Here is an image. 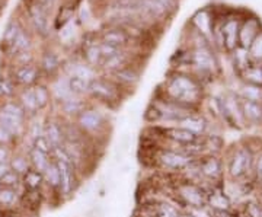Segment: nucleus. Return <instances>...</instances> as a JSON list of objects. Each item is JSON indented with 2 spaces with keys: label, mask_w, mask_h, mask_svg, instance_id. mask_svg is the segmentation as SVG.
Listing matches in <instances>:
<instances>
[{
  "label": "nucleus",
  "mask_w": 262,
  "mask_h": 217,
  "mask_svg": "<svg viewBox=\"0 0 262 217\" xmlns=\"http://www.w3.org/2000/svg\"><path fill=\"white\" fill-rule=\"evenodd\" d=\"M165 94L166 99L187 108L195 109L203 99V86L198 79L184 73H176L167 79Z\"/></svg>",
  "instance_id": "f257e3e1"
},
{
  "label": "nucleus",
  "mask_w": 262,
  "mask_h": 217,
  "mask_svg": "<svg viewBox=\"0 0 262 217\" xmlns=\"http://www.w3.org/2000/svg\"><path fill=\"white\" fill-rule=\"evenodd\" d=\"M190 64L194 66L198 76L213 77L218 70V61L211 47H195L190 53Z\"/></svg>",
  "instance_id": "f03ea898"
},
{
  "label": "nucleus",
  "mask_w": 262,
  "mask_h": 217,
  "mask_svg": "<svg viewBox=\"0 0 262 217\" xmlns=\"http://www.w3.org/2000/svg\"><path fill=\"white\" fill-rule=\"evenodd\" d=\"M119 92H121V86H118L112 79L106 80V79H99L96 77L95 80L91 82L89 86V95L102 102L106 105H114L119 102Z\"/></svg>",
  "instance_id": "7ed1b4c3"
},
{
  "label": "nucleus",
  "mask_w": 262,
  "mask_h": 217,
  "mask_svg": "<svg viewBox=\"0 0 262 217\" xmlns=\"http://www.w3.org/2000/svg\"><path fill=\"white\" fill-rule=\"evenodd\" d=\"M181 203L187 209H197L207 206V191L192 181H185L176 188Z\"/></svg>",
  "instance_id": "20e7f679"
},
{
  "label": "nucleus",
  "mask_w": 262,
  "mask_h": 217,
  "mask_svg": "<svg viewBox=\"0 0 262 217\" xmlns=\"http://www.w3.org/2000/svg\"><path fill=\"white\" fill-rule=\"evenodd\" d=\"M252 165H254V155L251 149L246 146H240L235 149V152L232 153L227 170L233 179H240L251 170Z\"/></svg>",
  "instance_id": "39448f33"
},
{
  "label": "nucleus",
  "mask_w": 262,
  "mask_h": 217,
  "mask_svg": "<svg viewBox=\"0 0 262 217\" xmlns=\"http://www.w3.org/2000/svg\"><path fill=\"white\" fill-rule=\"evenodd\" d=\"M220 101H221V118L233 128H243L245 120L242 115L239 96L233 94H227L221 96Z\"/></svg>",
  "instance_id": "423d86ee"
},
{
  "label": "nucleus",
  "mask_w": 262,
  "mask_h": 217,
  "mask_svg": "<svg viewBox=\"0 0 262 217\" xmlns=\"http://www.w3.org/2000/svg\"><path fill=\"white\" fill-rule=\"evenodd\" d=\"M57 163L58 170H60V188L58 193L61 197H70L76 187H77V175H76V166L70 161H58L52 159Z\"/></svg>",
  "instance_id": "0eeeda50"
},
{
  "label": "nucleus",
  "mask_w": 262,
  "mask_h": 217,
  "mask_svg": "<svg viewBox=\"0 0 262 217\" xmlns=\"http://www.w3.org/2000/svg\"><path fill=\"white\" fill-rule=\"evenodd\" d=\"M262 32V22L260 18L251 15L240 22V29H239V47L249 50L255 38Z\"/></svg>",
  "instance_id": "6e6552de"
},
{
  "label": "nucleus",
  "mask_w": 262,
  "mask_h": 217,
  "mask_svg": "<svg viewBox=\"0 0 262 217\" xmlns=\"http://www.w3.org/2000/svg\"><path fill=\"white\" fill-rule=\"evenodd\" d=\"M195 159L197 158H192V156L184 153L182 150H172V149H163L157 155V161L160 162V165L165 166L166 169H172V170L185 169Z\"/></svg>",
  "instance_id": "1a4fd4ad"
},
{
  "label": "nucleus",
  "mask_w": 262,
  "mask_h": 217,
  "mask_svg": "<svg viewBox=\"0 0 262 217\" xmlns=\"http://www.w3.org/2000/svg\"><path fill=\"white\" fill-rule=\"evenodd\" d=\"M77 127L88 134L99 133L105 127L104 115L98 109L86 108L77 117Z\"/></svg>",
  "instance_id": "9d476101"
},
{
  "label": "nucleus",
  "mask_w": 262,
  "mask_h": 217,
  "mask_svg": "<svg viewBox=\"0 0 262 217\" xmlns=\"http://www.w3.org/2000/svg\"><path fill=\"white\" fill-rule=\"evenodd\" d=\"M40 74H41V70L34 66L32 63L31 64H24V66H18L13 72V80L16 85L19 86H24V88H32L37 85L38 79H40Z\"/></svg>",
  "instance_id": "9b49d317"
},
{
  "label": "nucleus",
  "mask_w": 262,
  "mask_h": 217,
  "mask_svg": "<svg viewBox=\"0 0 262 217\" xmlns=\"http://www.w3.org/2000/svg\"><path fill=\"white\" fill-rule=\"evenodd\" d=\"M29 18H31V22L35 28V31L46 37L48 35L50 32V24H48V15H47V10H46V6L41 3V1H37V3H32L29 6Z\"/></svg>",
  "instance_id": "f8f14e48"
},
{
  "label": "nucleus",
  "mask_w": 262,
  "mask_h": 217,
  "mask_svg": "<svg viewBox=\"0 0 262 217\" xmlns=\"http://www.w3.org/2000/svg\"><path fill=\"white\" fill-rule=\"evenodd\" d=\"M197 165L200 169V175L213 182L221 178V162L217 156L210 155L204 158H197Z\"/></svg>",
  "instance_id": "ddd939ff"
},
{
  "label": "nucleus",
  "mask_w": 262,
  "mask_h": 217,
  "mask_svg": "<svg viewBox=\"0 0 262 217\" xmlns=\"http://www.w3.org/2000/svg\"><path fill=\"white\" fill-rule=\"evenodd\" d=\"M130 41H131V35L125 28L114 26L104 31L102 34V43L118 50H124V47L128 46Z\"/></svg>",
  "instance_id": "4468645a"
},
{
  "label": "nucleus",
  "mask_w": 262,
  "mask_h": 217,
  "mask_svg": "<svg viewBox=\"0 0 262 217\" xmlns=\"http://www.w3.org/2000/svg\"><path fill=\"white\" fill-rule=\"evenodd\" d=\"M192 24L197 28V32L201 34L210 44H213V31H214V15L210 13L209 9H203L195 13Z\"/></svg>",
  "instance_id": "2eb2a0df"
},
{
  "label": "nucleus",
  "mask_w": 262,
  "mask_h": 217,
  "mask_svg": "<svg viewBox=\"0 0 262 217\" xmlns=\"http://www.w3.org/2000/svg\"><path fill=\"white\" fill-rule=\"evenodd\" d=\"M111 74H112V80L121 88H124V86L134 88L140 82V72L130 64L112 72Z\"/></svg>",
  "instance_id": "dca6fc26"
},
{
  "label": "nucleus",
  "mask_w": 262,
  "mask_h": 217,
  "mask_svg": "<svg viewBox=\"0 0 262 217\" xmlns=\"http://www.w3.org/2000/svg\"><path fill=\"white\" fill-rule=\"evenodd\" d=\"M162 136L179 146H184V145H188V143H194L200 136H195L194 133L182 128V127H166V128H157Z\"/></svg>",
  "instance_id": "f3484780"
},
{
  "label": "nucleus",
  "mask_w": 262,
  "mask_h": 217,
  "mask_svg": "<svg viewBox=\"0 0 262 217\" xmlns=\"http://www.w3.org/2000/svg\"><path fill=\"white\" fill-rule=\"evenodd\" d=\"M240 108H242V115H243L245 124H251V125H260V124H262L261 102H252V101L240 99Z\"/></svg>",
  "instance_id": "a211bd4d"
},
{
  "label": "nucleus",
  "mask_w": 262,
  "mask_h": 217,
  "mask_svg": "<svg viewBox=\"0 0 262 217\" xmlns=\"http://www.w3.org/2000/svg\"><path fill=\"white\" fill-rule=\"evenodd\" d=\"M44 136L47 137V140L50 142V145L54 147H60L64 146L66 142V136H64V127L63 124H60L55 120H50L46 122L44 125Z\"/></svg>",
  "instance_id": "6ab92c4d"
},
{
  "label": "nucleus",
  "mask_w": 262,
  "mask_h": 217,
  "mask_svg": "<svg viewBox=\"0 0 262 217\" xmlns=\"http://www.w3.org/2000/svg\"><path fill=\"white\" fill-rule=\"evenodd\" d=\"M0 127H3L12 136H15L16 139H19L25 133V120L13 117L10 114H6V112L0 111Z\"/></svg>",
  "instance_id": "aec40b11"
},
{
  "label": "nucleus",
  "mask_w": 262,
  "mask_h": 217,
  "mask_svg": "<svg viewBox=\"0 0 262 217\" xmlns=\"http://www.w3.org/2000/svg\"><path fill=\"white\" fill-rule=\"evenodd\" d=\"M178 125L185 128V130H188V131H191V133H194L195 136H204L206 131H207V125L209 124H207V120L203 115L194 112L190 117L184 118L181 122H178Z\"/></svg>",
  "instance_id": "412c9836"
},
{
  "label": "nucleus",
  "mask_w": 262,
  "mask_h": 217,
  "mask_svg": "<svg viewBox=\"0 0 262 217\" xmlns=\"http://www.w3.org/2000/svg\"><path fill=\"white\" fill-rule=\"evenodd\" d=\"M18 102H19V105L22 107V109L25 111L26 118H28V117H35V115L40 112V107H38V104H37L35 94H34V88H25V89L19 94Z\"/></svg>",
  "instance_id": "4be33fe9"
},
{
  "label": "nucleus",
  "mask_w": 262,
  "mask_h": 217,
  "mask_svg": "<svg viewBox=\"0 0 262 217\" xmlns=\"http://www.w3.org/2000/svg\"><path fill=\"white\" fill-rule=\"evenodd\" d=\"M83 58H85V63L92 67L101 66L104 61L102 53H101V44H98L95 40L83 43Z\"/></svg>",
  "instance_id": "5701e85b"
},
{
  "label": "nucleus",
  "mask_w": 262,
  "mask_h": 217,
  "mask_svg": "<svg viewBox=\"0 0 262 217\" xmlns=\"http://www.w3.org/2000/svg\"><path fill=\"white\" fill-rule=\"evenodd\" d=\"M31 46H32V41H31V37L28 35V32L25 29L21 28L19 34L16 35V38L13 40V43L10 44V47L7 48V51L10 54H13L15 57L18 54H22V53H28L31 50Z\"/></svg>",
  "instance_id": "b1692460"
},
{
  "label": "nucleus",
  "mask_w": 262,
  "mask_h": 217,
  "mask_svg": "<svg viewBox=\"0 0 262 217\" xmlns=\"http://www.w3.org/2000/svg\"><path fill=\"white\" fill-rule=\"evenodd\" d=\"M207 206H210L211 210L215 212H229L230 200L223 191L213 190L211 193H207Z\"/></svg>",
  "instance_id": "393cba45"
},
{
  "label": "nucleus",
  "mask_w": 262,
  "mask_h": 217,
  "mask_svg": "<svg viewBox=\"0 0 262 217\" xmlns=\"http://www.w3.org/2000/svg\"><path fill=\"white\" fill-rule=\"evenodd\" d=\"M60 108L61 111L66 114V115H69V117H79L85 109H86V104H85V101L80 98V96H70V98H67L66 101H63V102H60Z\"/></svg>",
  "instance_id": "a878e982"
},
{
  "label": "nucleus",
  "mask_w": 262,
  "mask_h": 217,
  "mask_svg": "<svg viewBox=\"0 0 262 217\" xmlns=\"http://www.w3.org/2000/svg\"><path fill=\"white\" fill-rule=\"evenodd\" d=\"M44 173L31 168L24 176H22V187L25 190H41L44 187Z\"/></svg>",
  "instance_id": "bb28decb"
},
{
  "label": "nucleus",
  "mask_w": 262,
  "mask_h": 217,
  "mask_svg": "<svg viewBox=\"0 0 262 217\" xmlns=\"http://www.w3.org/2000/svg\"><path fill=\"white\" fill-rule=\"evenodd\" d=\"M61 67L60 58L54 51H46L41 57V64H40V70L43 73H46L47 76H54Z\"/></svg>",
  "instance_id": "cd10ccee"
},
{
  "label": "nucleus",
  "mask_w": 262,
  "mask_h": 217,
  "mask_svg": "<svg viewBox=\"0 0 262 217\" xmlns=\"http://www.w3.org/2000/svg\"><path fill=\"white\" fill-rule=\"evenodd\" d=\"M41 200H43L41 190H25L24 188V194H21V197H19V203L22 206H25V209H28V210H38L41 206Z\"/></svg>",
  "instance_id": "c85d7f7f"
},
{
  "label": "nucleus",
  "mask_w": 262,
  "mask_h": 217,
  "mask_svg": "<svg viewBox=\"0 0 262 217\" xmlns=\"http://www.w3.org/2000/svg\"><path fill=\"white\" fill-rule=\"evenodd\" d=\"M240 77L243 79L245 83L262 86V63L252 61V63L240 73Z\"/></svg>",
  "instance_id": "c756f323"
},
{
  "label": "nucleus",
  "mask_w": 262,
  "mask_h": 217,
  "mask_svg": "<svg viewBox=\"0 0 262 217\" xmlns=\"http://www.w3.org/2000/svg\"><path fill=\"white\" fill-rule=\"evenodd\" d=\"M67 76H77L82 77L88 82H92L96 79L95 74V69L86 63H73L69 69H67Z\"/></svg>",
  "instance_id": "7c9ffc66"
},
{
  "label": "nucleus",
  "mask_w": 262,
  "mask_h": 217,
  "mask_svg": "<svg viewBox=\"0 0 262 217\" xmlns=\"http://www.w3.org/2000/svg\"><path fill=\"white\" fill-rule=\"evenodd\" d=\"M26 156H28V159H29L31 168H34V169H37V170H40V172H43V173H44V170L48 168V165L51 163V156H50V155H46V153H43V152L34 149V147H29Z\"/></svg>",
  "instance_id": "2f4dec72"
},
{
  "label": "nucleus",
  "mask_w": 262,
  "mask_h": 217,
  "mask_svg": "<svg viewBox=\"0 0 262 217\" xmlns=\"http://www.w3.org/2000/svg\"><path fill=\"white\" fill-rule=\"evenodd\" d=\"M51 94L54 95V98L57 99V102H63L66 101L67 98L73 96L71 91H70V86H69V79L67 76L64 77H58L57 80H54L51 86Z\"/></svg>",
  "instance_id": "473e14b6"
},
{
  "label": "nucleus",
  "mask_w": 262,
  "mask_h": 217,
  "mask_svg": "<svg viewBox=\"0 0 262 217\" xmlns=\"http://www.w3.org/2000/svg\"><path fill=\"white\" fill-rule=\"evenodd\" d=\"M127 64H128L127 53H125L124 50H121V51H118L117 54H114L112 57L104 60L101 66H102V69H104L105 72L112 73V72H115V70H118V69H121V67H124V66H127Z\"/></svg>",
  "instance_id": "72a5a7b5"
},
{
  "label": "nucleus",
  "mask_w": 262,
  "mask_h": 217,
  "mask_svg": "<svg viewBox=\"0 0 262 217\" xmlns=\"http://www.w3.org/2000/svg\"><path fill=\"white\" fill-rule=\"evenodd\" d=\"M232 58H233V66H235V69L238 70L239 74L252 63V58L249 55V51L246 48H242V47H238L232 53Z\"/></svg>",
  "instance_id": "f704fd0d"
},
{
  "label": "nucleus",
  "mask_w": 262,
  "mask_h": 217,
  "mask_svg": "<svg viewBox=\"0 0 262 217\" xmlns=\"http://www.w3.org/2000/svg\"><path fill=\"white\" fill-rule=\"evenodd\" d=\"M238 96L240 99L252 101V102H262V86L251 85V83H243Z\"/></svg>",
  "instance_id": "c9c22d12"
},
{
  "label": "nucleus",
  "mask_w": 262,
  "mask_h": 217,
  "mask_svg": "<svg viewBox=\"0 0 262 217\" xmlns=\"http://www.w3.org/2000/svg\"><path fill=\"white\" fill-rule=\"evenodd\" d=\"M67 79H69L70 91L74 96H83V95L89 94L91 82H88L82 77H77V76H67Z\"/></svg>",
  "instance_id": "e433bc0d"
},
{
  "label": "nucleus",
  "mask_w": 262,
  "mask_h": 217,
  "mask_svg": "<svg viewBox=\"0 0 262 217\" xmlns=\"http://www.w3.org/2000/svg\"><path fill=\"white\" fill-rule=\"evenodd\" d=\"M44 181L50 188L58 191V188H60V170H58L57 163L54 162L52 159L51 163L48 165V168L44 170Z\"/></svg>",
  "instance_id": "4c0bfd02"
},
{
  "label": "nucleus",
  "mask_w": 262,
  "mask_h": 217,
  "mask_svg": "<svg viewBox=\"0 0 262 217\" xmlns=\"http://www.w3.org/2000/svg\"><path fill=\"white\" fill-rule=\"evenodd\" d=\"M9 166L13 172H16L21 176H24L31 169V163H29L28 156H24V155H13L9 161Z\"/></svg>",
  "instance_id": "58836bf2"
},
{
  "label": "nucleus",
  "mask_w": 262,
  "mask_h": 217,
  "mask_svg": "<svg viewBox=\"0 0 262 217\" xmlns=\"http://www.w3.org/2000/svg\"><path fill=\"white\" fill-rule=\"evenodd\" d=\"M21 194L18 190H9V188H1L0 190V209H12L16 203H19Z\"/></svg>",
  "instance_id": "ea45409f"
},
{
  "label": "nucleus",
  "mask_w": 262,
  "mask_h": 217,
  "mask_svg": "<svg viewBox=\"0 0 262 217\" xmlns=\"http://www.w3.org/2000/svg\"><path fill=\"white\" fill-rule=\"evenodd\" d=\"M0 185H1V188L18 190L19 187H22V176L18 175L16 172H13L12 169H9V170L0 178Z\"/></svg>",
  "instance_id": "a19ab883"
},
{
  "label": "nucleus",
  "mask_w": 262,
  "mask_h": 217,
  "mask_svg": "<svg viewBox=\"0 0 262 217\" xmlns=\"http://www.w3.org/2000/svg\"><path fill=\"white\" fill-rule=\"evenodd\" d=\"M19 31H21V25L16 21H12V22L7 24V26H6V29L3 32V37H1V44H3V47L6 50L10 47V44L13 43V40L19 34Z\"/></svg>",
  "instance_id": "79ce46f5"
},
{
  "label": "nucleus",
  "mask_w": 262,
  "mask_h": 217,
  "mask_svg": "<svg viewBox=\"0 0 262 217\" xmlns=\"http://www.w3.org/2000/svg\"><path fill=\"white\" fill-rule=\"evenodd\" d=\"M34 88V94H35V99H37V104L40 107V111H43L44 108L48 107L50 104V91L44 86V85H35L32 86Z\"/></svg>",
  "instance_id": "37998d69"
},
{
  "label": "nucleus",
  "mask_w": 262,
  "mask_h": 217,
  "mask_svg": "<svg viewBox=\"0 0 262 217\" xmlns=\"http://www.w3.org/2000/svg\"><path fill=\"white\" fill-rule=\"evenodd\" d=\"M0 111L6 112V114H10L13 117H18V118H22V120H26V115H25V111L22 109V107L19 105V102H15V101H6L0 105Z\"/></svg>",
  "instance_id": "c03bdc74"
},
{
  "label": "nucleus",
  "mask_w": 262,
  "mask_h": 217,
  "mask_svg": "<svg viewBox=\"0 0 262 217\" xmlns=\"http://www.w3.org/2000/svg\"><path fill=\"white\" fill-rule=\"evenodd\" d=\"M16 83L10 77H0V96L1 98H10L15 94Z\"/></svg>",
  "instance_id": "a18cd8bd"
},
{
  "label": "nucleus",
  "mask_w": 262,
  "mask_h": 217,
  "mask_svg": "<svg viewBox=\"0 0 262 217\" xmlns=\"http://www.w3.org/2000/svg\"><path fill=\"white\" fill-rule=\"evenodd\" d=\"M249 55L252 58V61L255 63H262V32L255 38V41L252 43V46L249 47Z\"/></svg>",
  "instance_id": "49530a36"
},
{
  "label": "nucleus",
  "mask_w": 262,
  "mask_h": 217,
  "mask_svg": "<svg viewBox=\"0 0 262 217\" xmlns=\"http://www.w3.org/2000/svg\"><path fill=\"white\" fill-rule=\"evenodd\" d=\"M31 147H34V149H37V150H40V152H43V153L51 156L52 146L50 145V142L47 140L46 136H40L38 139L32 140V142H31Z\"/></svg>",
  "instance_id": "de8ad7c7"
},
{
  "label": "nucleus",
  "mask_w": 262,
  "mask_h": 217,
  "mask_svg": "<svg viewBox=\"0 0 262 217\" xmlns=\"http://www.w3.org/2000/svg\"><path fill=\"white\" fill-rule=\"evenodd\" d=\"M204 142H206V149H209L211 153H217L221 150L223 147V139L220 136H204Z\"/></svg>",
  "instance_id": "09e8293b"
},
{
  "label": "nucleus",
  "mask_w": 262,
  "mask_h": 217,
  "mask_svg": "<svg viewBox=\"0 0 262 217\" xmlns=\"http://www.w3.org/2000/svg\"><path fill=\"white\" fill-rule=\"evenodd\" d=\"M28 134L31 137V142L38 139L40 136H44V125L41 121H34L32 124H29V128H28Z\"/></svg>",
  "instance_id": "8fccbe9b"
},
{
  "label": "nucleus",
  "mask_w": 262,
  "mask_h": 217,
  "mask_svg": "<svg viewBox=\"0 0 262 217\" xmlns=\"http://www.w3.org/2000/svg\"><path fill=\"white\" fill-rule=\"evenodd\" d=\"M144 120L147 121V122H159V121H162V114H160V111L156 107V104H153V105H150L149 108L146 109V112H144Z\"/></svg>",
  "instance_id": "3c124183"
},
{
  "label": "nucleus",
  "mask_w": 262,
  "mask_h": 217,
  "mask_svg": "<svg viewBox=\"0 0 262 217\" xmlns=\"http://www.w3.org/2000/svg\"><path fill=\"white\" fill-rule=\"evenodd\" d=\"M16 137L12 136L7 130H4L3 127H0V146H6V147H12L16 143Z\"/></svg>",
  "instance_id": "603ef678"
},
{
  "label": "nucleus",
  "mask_w": 262,
  "mask_h": 217,
  "mask_svg": "<svg viewBox=\"0 0 262 217\" xmlns=\"http://www.w3.org/2000/svg\"><path fill=\"white\" fill-rule=\"evenodd\" d=\"M187 213L191 217H213V213L207 212L206 207H197V209H187Z\"/></svg>",
  "instance_id": "864d4df0"
},
{
  "label": "nucleus",
  "mask_w": 262,
  "mask_h": 217,
  "mask_svg": "<svg viewBox=\"0 0 262 217\" xmlns=\"http://www.w3.org/2000/svg\"><path fill=\"white\" fill-rule=\"evenodd\" d=\"M254 166H255V176L257 179L262 182V152L257 156L255 162H254Z\"/></svg>",
  "instance_id": "5fc2aeb1"
},
{
  "label": "nucleus",
  "mask_w": 262,
  "mask_h": 217,
  "mask_svg": "<svg viewBox=\"0 0 262 217\" xmlns=\"http://www.w3.org/2000/svg\"><path fill=\"white\" fill-rule=\"evenodd\" d=\"M157 1L163 6V9H165L167 13L173 12V10L176 9V4H178V0H157Z\"/></svg>",
  "instance_id": "6e6d98bb"
},
{
  "label": "nucleus",
  "mask_w": 262,
  "mask_h": 217,
  "mask_svg": "<svg viewBox=\"0 0 262 217\" xmlns=\"http://www.w3.org/2000/svg\"><path fill=\"white\" fill-rule=\"evenodd\" d=\"M246 210H248V216L249 217H261L262 215V209L258 204H249L246 207Z\"/></svg>",
  "instance_id": "4d7b16f0"
},
{
  "label": "nucleus",
  "mask_w": 262,
  "mask_h": 217,
  "mask_svg": "<svg viewBox=\"0 0 262 217\" xmlns=\"http://www.w3.org/2000/svg\"><path fill=\"white\" fill-rule=\"evenodd\" d=\"M10 169V166H9V163H0V178L7 172Z\"/></svg>",
  "instance_id": "13d9d810"
},
{
  "label": "nucleus",
  "mask_w": 262,
  "mask_h": 217,
  "mask_svg": "<svg viewBox=\"0 0 262 217\" xmlns=\"http://www.w3.org/2000/svg\"><path fill=\"white\" fill-rule=\"evenodd\" d=\"M40 1H41V3H43L44 6H46V4H48V3H52L54 0H40Z\"/></svg>",
  "instance_id": "bf43d9fd"
},
{
  "label": "nucleus",
  "mask_w": 262,
  "mask_h": 217,
  "mask_svg": "<svg viewBox=\"0 0 262 217\" xmlns=\"http://www.w3.org/2000/svg\"><path fill=\"white\" fill-rule=\"evenodd\" d=\"M179 217H191V216H190V215H188V213L185 212V213H181V216H179Z\"/></svg>",
  "instance_id": "052dcab7"
},
{
  "label": "nucleus",
  "mask_w": 262,
  "mask_h": 217,
  "mask_svg": "<svg viewBox=\"0 0 262 217\" xmlns=\"http://www.w3.org/2000/svg\"><path fill=\"white\" fill-rule=\"evenodd\" d=\"M0 190H1V185H0Z\"/></svg>",
  "instance_id": "680f3d73"
},
{
  "label": "nucleus",
  "mask_w": 262,
  "mask_h": 217,
  "mask_svg": "<svg viewBox=\"0 0 262 217\" xmlns=\"http://www.w3.org/2000/svg\"><path fill=\"white\" fill-rule=\"evenodd\" d=\"M261 217H262V215H261Z\"/></svg>",
  "instance_id": "e2e57ef3"
},
{
  "label": "nucleus",
  "mask_w": 262,
  "mask_h": 217,
  "mask_svg": "<svg viewBox=\"0 0 262 217\" xmlns=\"http://www.w3.org/2000/svg\"><path fill=\"white\" fill-rule=\"evenodd\" d=\"M261 104H262V102H261Z\"/></svg>",
  "instance_id": "0e129e2a"
}]
</instances>
